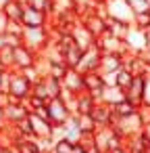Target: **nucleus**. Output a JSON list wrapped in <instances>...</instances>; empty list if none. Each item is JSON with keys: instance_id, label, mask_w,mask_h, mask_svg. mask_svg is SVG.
Here are the masks:
<instances>
[{"instance_id": "obj_33", "label": "nucleus", "mask_w": 150, "mask_h": 153, "mask_svg": "<svg viewBox=\"0 0 150 153\" xmlns=\"http://www.w3.org/2000/svg\"><path fill=\"white\" fill-rule=\"evenodd\" d=\"M7 2H11V0H0V9H2V7H4Z\"/></svg>"}, {"instance_id": "obj_17", "label": "nucleus", "mask_w": 150, "mask_h": 153, "mask_svg": "<svg viewBox=\"0 0 150 153\" xmlns=\"http://www.w3.org/2000/svg\"><path fill=\"white\" fill-rule=\"evenodd\" d=\"M94 105H96L94 97L90 92H86V90L75 97V113H90L94 109Z\"/></svg>"}, {"instance_id": "obj_22", "label": "nucleus", "mask_w": 150, "mask_h": 153, "mask_svg": "<svg viewBox=\"0 0 150 153\" xmlns=\"http://www.w3.org/2000/svg\"><path fill=\"white\" fill-rule=\"evenodd\" d=\"M27 4L42 11V13H46V15H50V17L54 13V0H27Z\"/></svg>"}, {"instance_id": "obj_6", "label": "nucleus", "mask_w": 150, "mask_h": 153, "mask_svg": "<svg viewBox=\"0 0 150 153\" xmlns=\"http://www.w3.org/2000/svg\"><path fill=\"white\" fill-rule=\"evenodd\" d=\"M38 59H40V55L36 51L27 48L25 44H19L13 48V69H19V71L29 69L38 63Z\"/></svg>"}, {"instance_id": "obj_27", "label": "nucleus", "mask_w": 150, "mask_h": 153, "mask_svg": "<svg viewBox=\"0 0 150 153\" xmlns=\"http://www.w3.org/2000/svg\"><path fill=\"white\" fill-rule=\"evenodd\" d=\"M127 2L131 4V9H133L135 13H140V11H146V9H148V2H146V0H127Z\"/></svg>"}, {"instance_id": "obj_32", "label": "nucleus", "mask_w": 150, "mask_h": 153, "mask_svg": "<svg viewBox=\"0 0 150 153\" xmlns=\"http://www.w3.org/2000/svg\"><path fill=\"white\" fill-rule=\"evenodd\" d=\"M7 153H21V151H19V149H17V147H11V149H9V151H7Z\"/></svg>"}, {"instance_id": "obj_21", "label": "nucleus", "mask_w": 150, "mask_h": 153, "mask_svg": "<svg viewBox=\"0 0 150 153\" xmlns=\"http://www.w3.org/2000/svg\"><path fill=\"white\" fill-rule=\"evenodd\" d=\"M133 76H135L133 71H129L127 67H121V69H119V71L115 74V84H117L119 88H123V90H125V88H127V86L131 84Z\"/></svg>"}, {"instance_id": "obj_30", "label": "nucleus", "mask_w": 150, "mask_h": 153, "mask_svg": "<svg viewBox=\"0 0 150 153\" xmlns=\"http://www.w3.org/2000/svg\"><path fill=\"white\" fill-rule=\"evenodd\" d=\"M142 59H144V61H146V63L150 65V46H148V48H146V51L142 53Z\"/></svg>"}, {"instance_id": "obj_11", "label": "nucleus", "mask_w": 150, "mask_h": 153, "mask_svg": "<svg viewBox=\"0 0 150 153\" xmlns=\"http://www.w3.org/2000/svg\"><path fill=\"white\" fill-rule=\"evenodd\" d=\"M48 21H50V15H46V13H42V11H38V9L29 7V4H25L23 15H21L23 27H44V25H48Z\"/></svg>"}, {"instance_id": "obj_29", "label": "nucleus", "mask_w": 150, "mask_h": 153, "mask_svg": "<svg viewBox=\"0 0 150 153\" xmlns=\"http://www.w3.org/2000/svg\"><path fill=\"white\" fill-rule=\"evenodd\" d=\"M83 153H100V149H98L96 145H88V147L83 149Z\"/></svg>"}, {"instance_id": "obj_20", "label": "nucleus", "mask_w": 150, "mask_h": 153, "mask_svg": "<svg viewBox=\"0 0 150 153\" xmlns=\"http://www.w3.org/2000/svg\"><path fill=\"white\" fill-rule=\"evenodd\" d=\"M44 80V86H46V92H48V99H54V97H61L63 92V84L59 78H52V76H42Z\"/></svg>"}, {"instance_id": "obj_36", "label": "nucleus", "mask_w": 150, "mask_h": 153, "mask_svg": "<svg viewBox=\"0 0 150 153\" xmlns=\"http://www.w3.org/2000/svg\"><path fill=\"white\" fill-rule=\"evenodd\" d=\"M21 153H23V151H21Z\"/></svg>"}, {"instance_id": "obj_1", "label": "nucleus", "mask_w": 150, "mask_h": 153, "mask_svg": "<svg viewBox=\"0 0 150 153\" xmlns=\"http://www.w3.org/2000/svg\"><path fill=\"white\" fill-rule=\"evenodd\" d=\"M21 40L27 48H31L40 55L44 51V46L52 40V32H50L48 25H44V27H23Z\"/></svg>"}, {"instance_id": "obj_35", "label": "nucleus", "mask_w": 150, "mask_h": 153, "mask_svg": "<svg viewBox=\"0 0 150 153\" xmlns=\"http://www.w3.org/2000/svg\"><path fill=\"white\" fill-rule=\"evenodd\" d=\"M96 2H102V0H96Z\"/></svg>"}, {"instance_id": "obj_19", "label": "nucleus", "mask_w": 150, "mask_h": 153, "mask_svg": "<svg viewBox=\"0 0 150 153\" xmlns=\"http://www.w3.org/2000/svg\"><path fill=\"white\" fill-rule=\"evenodd\" d=\"M138 109H140L138 105H133L131 101L123 99V101H119L117 105H113V115H115V117H125V115H131V113H135Z\"/></svg>"}, {"instance_id": "obj_5", "label": "nucleus", "mask_w": 150, "mask_h": 153, "mask_svg": "<svg viewBox=\"0 0 150 153\" xmlns=\"http://www.w3.org/2000/svg\"><path fill=\"white\" fill-rule=\"evenodd\" d=\"M0 113H2L4 124L15 126V124H19L21 120H25V117H27L29 109H27L25 101H15V99H11V101H9L2 109H0Z\"/></svg>"}, {"instance_id": "obj_4", "label": "nucleus", "mask_w": 150, "mask_h": 153, "mask_svg": "<svg viewBox=\"0 0 150 153\" xmlns=\"http://www.w3.org/2000/svg\"><path fill=\"white\" fill-rule=\"evenodd\" d=\"M46 109H48V120L52 122V126H63V124L73 115L71 109L67 107V103H65L61 97L48 99V101H46Z\"/></svg>"}, {"instance_id": "obj_28", "label": "nucleus", "mask_w": 150, "mask_h": 153, "mask_svg": "<svg viewBox=\"0 0 150 153\" xmlns=\"http://www.w3.org/2000/svg\"><path fill=\"white\" fill-rule=\"evenodd\" d=\"M7 25H9V17L4 15L2 9H0V34H4V32H7Z\"/></svg>"}, {"instance_id": "obj_15", "label": "nucleus", "mask_w": 150, "mask_h": 153, "mask_svg": "<svg viewBox=\"0 0 150 153\" xmlns=\"http://www.w3.org/2000/svg\"><path fill=\"white\" fill-rule=\"evenodd\" d=\"M125 99L131 101L133 105H142V99H144V76L142 74H135L131 84L125 88Z\"/></svg>"}, {"instance_id": "obj_2", "label": "nucleus", "mask_w": 150, "mask_h": 153, "mask_svg": "<svg viewBox=\"0 0 150 153\" xmlns=\"http://www.w3.org/2000/svg\"><path fill=\"white\" fill-rule=\"evenodd\" d=\"M31 86L34 82L19 69H11L9 71V97L15 101H25L31 94Z\"/></svg>"}, {"instance_id": "obj_24", "label": "nucleus", "mask_w": 150, "mask_h": 153, "mask_svg": "<svg viewBox=\"0 0 150 153\" xmlns=\"http://www.w3.org/2000/svg\"><path fill=\"white\" fill-rule=\"evenodd\" d=\"M133 25H138V27H148L150 25V9H146V11H140V13H135V19H133Z\"/></svg>"}, {"instance_id": "obj_7", "label": "nucleus", "mask_w": 150, "mask_h": 153, "mask_svg": "<svg viewBox=\"0 0 150 153\" xmlns=\"http://www.w3.org/2000/svg\"><path fill=\"white\" fill-rule=\"evenodd\" d=\"M125 46H127V53H131V55H142V53L148 48V40H146L144 30L131 23L129 30H127V36H125Z\"/></svg>"}, {"instance_id": "obj_23", "label": "nucleus", "mask_w": 150, "mask_h": 153, "mask_svg": "<svg viewBox=\"0 0 150 153\" xmlns=\"http://www.w3.org/2000/svg\"><path fill=\"white\" fill-rule=\"evenodd\" d=\"M73 145H75V143L67 140L65 136H63V138H56V140L52 143V153H73Z\"/></svg>"}, {"instance_id": "obj_16", "label": "nucleus", "mask_w": 150, "mask_h": 153, "mask_svg": "<svg viewBox=\"0 0 150 153\" xmlns=\"http://www.w3.org/2000/svg\"><path fill=\"white\" fill-rule=\"evenodd\" d=\"M123 99H125V90H123V88H119L117 84H104L98 103H106V105L113 107V105H117V103L123 101Z\"/></svg>"}, {"instance_id": "obj_14", "label": "nucleus", "mask_w": 150, "mask_h": 153, "mask_svg": "<svg viewBox=\"0 0 150 153\" xmlns=\"http://www.w3.org/2000/svg\"><path fill=\"white\" fill-rule=\"evenodd\" d=\"M61 84L65 90L73 92V94H79L83 92V74H79L75 67H67L65 76L61 78Z\"/></svg>"}, {"instance_id": "obj_8", "label": "nucleus", "mask_w": 150, "mask_h": 153, "mask_svg": "<svg viewBox=\"0 0 150 153\" xmlns=\"http://www.w3.org/2000/svg\"><path fill=\"white\" fill-rule=\"evenodd\" d=\"M100 55H102V51H100V48H98V44L94 42L90 48H86V51L81 53V59H79V63L75 65V69H77L79 74L98 71V61H100Z\"/></svg>"}, {"instance_id": "obj_9", "label": "nucleus", "mask_w": 150, "mask_h": 153, "mask_svg": "<svg viewBox=\"0 0 150 153\" xmlns=\"http://www.w3.org/2000/svg\"><path fill=\"white\" fill-rule=\"evenodd\" d=\"M96 44L102 53H117V55H127V46H125V40L123 38H117L108 32H104L102 36L96 38Z\"/></svg>"}, {"instance_id": "obj_34", "label": "nucleus", "mask_w": 150, "mask_h": 153, "mask_svg": "<svg viewBox=\"0 0 150 153\" xmlns=\"http://www.w3.org/2000/svg\"><path fill=\"white\" fill-rule=\"evenodd\" d=\"M146 2H148V9H150V0H146Z\"/></svg>"}, {"instance_id": "obj_18", "label": "nucleus", "mask_w": 150, "mask_h": 153, "mask_svg": "<svg viewBox=\"0 0 150 153\" xmlns=\"http://www.w3.org/2000/svg\"><path fill=\"white\" fill-rule=\"evenodd\" d=\"M23 9H25V4H23V2H19V0H11V2H7V4L2 7L4 15H7L11 21H21Z\"/></svg>"}, {"instance_id": "obj_12", "label": "nucleus", "mask_w": 150, "mask_h": 153, "mask_svg": "<svg viewBox=\"0 0 150 153\" xmlns=\"http://www.w3.org/2000/svg\"><path fill=\"white\" fill-rule=\"evenodd\" d=\"M69 34H71V38H73V42L81 48V51H86V48H90L94 42H96V38L88 32V27L77 19L73 25H71V30H69Z\"/></svg>"}, {"instance_id": "obj_10", "label": "nucleus", "mask_w": 150, "mask_h": 153, "mask_svg": "<svg viewBox=\"0 0 150 153\" xmlns=\"http://www.w3.org/2000/svg\"><path fill=\"white\" fill-rule=\"evenodd\" d=\"M27 120H29V124H31L34 138H50V140H52V134H54V126H52V122L40 117L36 111H29Z\"/></svg>"}, {"instance_id": "obj_26", "label": "nucleus", "mask_w": 150, "mask_h": 153, "mask_svg": "<svg viewBox=\"0 0 150 153\" xmlns=\"http://www.w3.org/2000/svg\"><path fill=\"white\" fill-rule=\"evenodd\" d=\"M7 32H9V34H17V36H21V34H23V23H21V21H11V19H9Z\"/></svg>"}, {"instance_id": "obj_3", "label": "nucleus", "mask_w": 150, "mask_h": 153, "mask_svg": "<svg viewBox=\"0 0 150 153\" xmlns=\"http://www.w3.org/2000/svg\"><path fill=\"white\" fill-rule=\"evenodd\" d=\"M102 7H104L106 17H110V19L123 21L127 25H131L135 19V11L131 9L127 0H102Z\"/></svg>"}, {"instance_id": "obj_31", "label": "nucleus", "mask_w": 150, "mask_h": 153, "mask_svg": "<svg viewBox=\"0 0 150 153\" xmlns=\"http://www.w3.org/2000/svg\"><path fill=\"white\" fill-rule=\"evenodd\" d=\"M144 34H146V40H148V46H150V25L144 27Z\"/></svg>"}, {"instance_id": "obj_25", "label": "nucleus", "mask_w": 150, "mask_h": 153, "mask_svg": "<svg viewBox=\"0 0 150 153\" xmlns=\"http://www.w3.org/2000/svg\"><path fill=\"white\" fill-rule=\"evenodd\" d=\"M0 61L4 63L7 69H13V48H11V46L0 48Z\"/></svg>"}, {"instance_id": "obj_13", "label": "nucleus", "mask_w": 150, "mask_h": 153, "mask_svg": "<svg viewBox=\"0 0 150 153\" xmlns=\"http://www.w3.org/2000/svg\"><path fill=\"white\" fill-rule=\"evenodd\" d=\"M121 67H123V55H117V53H102V55H100L98 71H100L102 76L117 74Z\"/></svg>"}]
</instances>
